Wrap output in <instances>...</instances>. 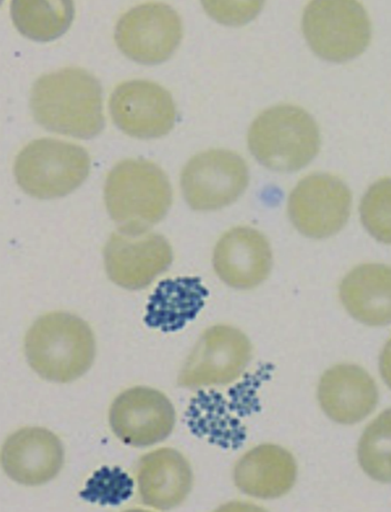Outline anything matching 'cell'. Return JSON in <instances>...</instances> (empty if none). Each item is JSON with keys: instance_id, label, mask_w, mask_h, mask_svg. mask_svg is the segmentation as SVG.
Wrapping results in <instances>:
<instances>
[{"instance_id": "cell-1", "label": "cell", "mask_w": 391, "mask_h": 512, "mask_svg": "<svg viewBox=\"0 0 391 512\" xmlns=\"http://www.w3.org/2000/svg\"><path fill=\"white\" fill-rule=\"evenodd\" d=\"M30 107L36 122L57 134L88 139L104 128L101 85L83 68L65 67L39 77Z\"/></svg>"}, {"instance_id": "cell-2", "label": "cell", "mask_w": 391, "mask_h": 512, "mask_svg": "<svg viewBox=\"0 0 391 512\" xmlns=\"http://www.w3.org/2000/svg\"><path fill=\"white\" fill-rule=\"evenodd\" d=\"M24 350L29 366L41 378L68 383L92 366L96 343L82 318L53 311L40 316L28 329Z\"/></svg>"}, {"instance_id": "cell-3", "label": "cell", "mask_w": 391, "mask_h": 512, "mask_svg": "<svg viewBox=\"0 0 391 512\" xmlns=\"http://www.w3.org/2000/svg\"><path fill=\"white\" fill-rule=\"evenodd\" d=\"M104 200L119 227L149 229L167 214L172 189L166 173L156 163L124 159L106 177Z\"/></svg>"}, {"instance_id": "cell-4", "label": "cell", "mask_w": 391, "mask_h": 512, "mask_svg": "<svg viewBox=\"0 0 391 512\" xmlns=\"http://www.w3.org/2000/svg\"><path fill=\"white\" fill-rule=\"evenodd\" d=\"M247 139L255 159L278 172L305 167L320 149V133L314 119L304 109L288 104L259 114L249 128Z\"/></svg>"}, {"instance_id": "cell-5", "label": "cell", "mask_w": 391, "mask_h": 512, "mask_svg": "<svg viewBox=\"0 0 391 512\" xmlns=\"http://www.w3.org/2000/svg\"><path fill=\"white\" fill-rule=\"evenodd\" d=\"M90 157L80 145L53 138L36 139L17 155L14 175L28 195L38 199L63 197L88 177Z\"/></svg>"}, {"instance_id": "cell-6", "label": "cell", "mask_w": 391, "mask_h": 512, "mask_svg": "<svg viewBox=\"0 0 391 512\" xmlns=\"http://www.w3.org/2000/svg\"><path fill=\"white\" fill-rule=\"evenodd\" d=\"M303 35L320 58L335 63L361 55L371 40V22L358 0H311L302 16Z\"/></svg>"}, {"instance_id": "cell-7", "label": "cell", "mask_w": 391, "mask_h": 512, "mask_svg": "<svg viewBox=\"0 0 391 512\" xmlns=\"http://www.w3.org/2000/svg\"><path fill=\"white\" fill-rule=\"evenodd\" d=\"M252 358V345L240 329L216 324L205 329L187 356L177 383L183 388L226 385L242 376Z\"/></svg>"}, {"instance_id": "cell-8", "label": "cell", "mask_w": 391, "mask_h": 512, "mask_svg": "<svg viewBox=\"0 0 391 512\" xmlns=\"http://www.w3.org/2000/svg\"><path fill=\"white\" fill-rule=\"evenodd\" d=\"M183 36L180 15L168 4L146 2L126 11L117 21L114 40L128 59L143 65L167 61Z\"/></svg>"}, {"instance_id": "cell-9", "label": "cell", "mask_w": 391, "mask_h": 512, "mask_svg": "<svg viewBox=\"0 0 391 512\" xmlns=\"http://www.w3.org/2000/svg\"><path fill=\"white\" fill-rule=\"evenodd\" d=\"M249 183L245 161L235 152L211 149L193 156L184 166L180 185L187 204L212 211L235 202Z\"/></svg>"}, {"instance_id": "cell-10", "label": "cell", "mask_w": 391, "mask_h": 512, "mask_svg": "<svg viewBox=\"0 0 391 512\" xmlns=\"http://www.w3.org/2000/svg\"><path fill=\"white\" fill-rule=\"evenodd\" d=\"M172 260L167 239L149 229L118 227L104 247L109 279L128 290L147 287L169 268Z\"/></svg>"}, {"instance_id": "cell-11", "label": "cell", "mask_w": 391, "mask_h": 512, "mask_svg": "<svg viewBox=\"0 0 391 512\" xmlns=\"http://www.w3.org/2000/svg\"><path fill=\"white\" fill-rule=\"evenodd\" d=\"M351 203V192L340 178L313 173L301 179L291 192L288 215L301 234L323 239L346 225Z\"/></svg>"}, {"instance_id": "cell-12", "label": "cell", "mask_w": 391, "mask_h": 512, "mask_svg": "<svg viewBox=\"0 0 391 512\" xmlns=\"http://www.w3.org/2000/svg\"><path fill=\"white\" fill-rule=\"evenodd\" d=\"M109 111L121 131L139 139L168 134L176 118L170 92L156 82L143 79L117 85L109 98Z\"/></svg>"}, {"instance_id": "cell-13", "label": "cell", "mask_w": 391, "mask_h": 512, "mask_svg": "<svg viewBox=\"0 0 391 512\" xmlns=\"http://www.w3.org/2000/svg\"><path fill=\"white\" fill-rule=\"evenodd\" d=\"M175 410L161 391L144 386L119 394L109 409V424L124 444L143 447L167 438L175 425Z\"/></svg>"}, {"instance_id": "cell-14", "label": "cell", "mask_w": 391, "mask_h": 512, "mask_svg": "<svg viewBox=\"0 0 391 512\" xmlns=\"http://www.w3.org/2000/svg\"><path fill=\"white\" fill-rule=\"evenodd\" d=\"M64 463L61 440L43 427H24L12 433L1 449V466L13 481L38 486L54 479Z\"/></svg>"}, {"instance_id": "cell-15", "label": "cell", "mask_w": 391, "mask_h": 512, "mask_svg": "<svg viewBox=\"0 0 391 512\" xmlns=\"http://www.w3.org/2000/svg\"><path fill=\"white\" fill-rule=\"evenodd\" d=\"M213 267L228 286L249 290L264 282L272 267L268 240L248 226L234 227L218 240L213 252Z\"/></svg>"}, {"instance_id": "cell-16", "label": "cell", "mask_w": 391, "mask_h": 512, "mask_svg": "<svg viewBox=\"0 0 391 512\" xmlns=\"http://www.w3.org/2000/svg\"><path fill=\"white\" fill-rule=\"evenodd\" d=\"M317 398L329 419L338 424L353 425L375 410L379 393L376 382L364 368L341 363L322 374Z\"/></svg>"}, {"instance_id": "cell-17", "label": "cell", "mask_w": 391, "mask_h": 512, "mask_svg": "<svg viewBox=\"0 0 391 512\" xmlns=\"http://www.w3.org/2000/svg\"><path fill=\"white\" fill-rule=\"evenodd\" d=\"M136 480L144 505L167 510L185 501L191 492L194 478L190 463L182 453L162 447L139 459Z\"/></svg>"}, {"instance_id": "cell-18", "label": "cell", "mask_w": 391, "mask_h": 512, "mask_svg": "<svg viewBox=\"0 0 391 512\" xmlns=\"http://www.w3.org/2000/svg\"><path fill=\"white\" fill-rule=\"evenodd\" d=\"M296 479L297 464L292 453L273 443L249 449L233 468L235 486L257 499L270 500L286 495Z\"/></svg>"}, {"instance_id": "cell-19", "label": "cell", "mask_w": 391, "mask_h": 512, "mask_svg": "<svg viewBox=\"0 0 391 512\" xmlns=\"http://www.w3.org/2000/svg\"><path fill=\"white\" fill-rule=\"evenodd\" d=\"M339 298L358 322L373 327L391 324V266L365 263L353 268L340 283Z\"/></svg>"}, {"instance_id": "cell-20", "label": "cell", "mask_w": 391, "mask_h": 512, "mask_svg": "<svg viewBox=\"0 0 391 512\" xmlns=\"http://www.w3.org/2000/svg\"><path fill=\"white\" fill-rule=\"evenodd\" d=\"M207 296L198 277L165 279L149 297L144 322L162 332L178 331L197 316Z\"/></svg>"}, {"instance_id": "cell-21", "label": "cell", "mask_w": 391, "mask_h": 512, "mask_svg": "<svg viewBox=\"0 0 391 512\" xmlns=\"http://www.w3.org/2000/svg\"><path fill=\"white\" fill-rule=\"evenodd\" d=\"M10 16L17 31L36 42L62 36L75 16L73 0H11Z\"/></svg>"}, {"instance_id": "cell-22", "label": "cell", "mask_w": 391, "mask_h": 512, "mask_svg": "<svg viewBox=\"0 0 391 512\" xmlns=\"http://www.w3.org/2000/svg\"><path fill=\"white\" fill-rule=\"evenodd\" d=\"M185 419L193 434L219 446H234L241 439L237 420L216 391H199L190 401Z\"/></svg>"}, {"instance_id": "cell-23", "label": "cell", "mask_w": 391, "mask_h": 512, "mask_svg": "<svg viewBox=\"0 0 391 512\" xmlns=\"http://www.w3.org/2000/svg\"><path fill=\"white\" fill-rule=\"evenodd\" d=\"M357 458L361 469L371 479L391 483V408L366 426L358 442Z\"/></svg>"}, {"instance_id": "cell-24", "label": "cell", "mask_w": 391, "mask_h": 512, "mask_svg": "<svg viewBox=\"0 0 391 512\" xmlns=\"http://www.w3.org/2000/svg\"><path fill=\"white\" fill-rule=\"evenodd\" d=\"M364 228L377 241L391 245V177L374 182L360 203Z\"/></svg>"}, {"instance_id": "cell-25", "label": "cell", "mask_w": 391, "mask_h": 512, "mask_svg": "<svg viewBox=\"0 0 391 512\" xmlns=\"http://www.w3.org/2000/svg\"><path fill=\"white\" fill-rule=\"evenodd\" d=\"M134 481L121 468L103 466L87 480L80 497L99 505L116 506L133 493Z\"/></svg>"}, {"instance_id": "cell-26", "label": "cell", "mask_w": 391, "mask_h": 512, "mask_svg": "<svg viewBox=\"0 0 391 512\" xmlns=\"http://www.w3.org/2000/svg\"><path fill=\"white\" fill-rule=\"evenodd\" d=\"M206 14L219 24L242 26L257 17L265 0H200Z\"/></svg>"}, {"instance_id": "cell-27", "label": "cell", "mask_w": 391, "mask_h": 512, "mask_svg": "<svg viewBox=\"0 0 391 512\" xmlns=\"http://www.w3.org/2000/svg\"><path fill=\"white\" fill-rule=\"evenodd\" d=\"M379 371L383 381L391 389V338L386 342L381 351Z\"/></svg>"}]
</instances>
